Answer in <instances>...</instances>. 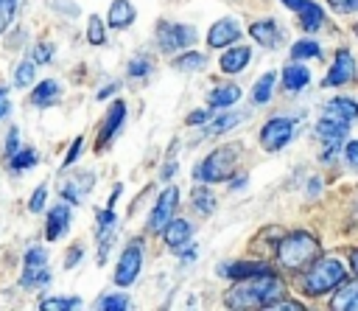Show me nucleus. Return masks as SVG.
<instances>
[{
  "mask_svg": "<svg viewBox=\"0 0 358 311\" xmlns=\"http://www.w3.org/2000/svg\"><path fill=\"white\" fill-rule=\"evenodd\" d=\"M282 280L274 272H263L246 280H235V286L224 294V305L229 308H271L282 300Z\"/></svg>",
  "mask_w": 358,
  "mask_h": 311,
  "instance_id": "obj_1",
  "label": "nucleus"
},
{
  "mask_svg": "<svg viewBox=\"0 0 358 311\" xmlns=\"http://www.w3.org/2000/svg\"><path fill=\"white\" fill-rule=\"evenodd\" d=\"M344 277H347V269H344L341 261H336V258H316V261L302 272L299 286H302L305 294L319 297V294H327V291L338 289V286L344 283Z\"/></svg>",
  "mask_w": 358,
  "mask_h": 311,
  "instance_id": "obj_2",
  "label": "nucleus"
},
{
  "mask_svg": "<svg viewBox=\"0 0 358 311\" xmlns=\"http://www.w3.org/2000/svg\"><path fill=\"white\" fill-rule=\"evenodd\" d=\"M319 258V238L305 233V230H296V233H288L280 238L277 244V263L285 266V269H302L308 263H313Z\"/></svg>",
  "mask_w": 358,
  "mask_h": 311,
  "instance_id": "obj_3",
  "label": "nucleus"
},
{
  "mask_svg": "<svg viewBox=\"0 0 358 311\" xmlns=\"http://www.w3.org/2000/svg\"><path fill=\"white\" fill-rule=\"evenodd\" d=\"M235 165H238V148H235V146H221V148H213V151L193 168V179H196V182H207V185L227 182V179H232Z\"/></svg>",
  "mask_w": 358,
  "mask_h": 311,
  "instance_id": "obj_4",
  "label": "nucleus"
},
{
  "mask_svg": "<svg viewBox=\"0 0 358 311\" xmlns=\"http://www.w3.org/2000/svg\"><path fill=\"white\" fill-rule=\"evenodd\" d=\"M143 255H145V249H143V241H140V238H134V241H129V244L123 247V252H120V258H117V266H115V275H112L115 286L126 289V286H131V283L140 277Z\"/></svg>",
  "mask_w": 358,
  "mask_h": 311,
  "instance_id": "obj_5",
  "label": "nucleus"
},
{
  "mask_svg": "<svg viewBox=\"0 0 358 311\" xmlns=\"http://www.w3.org/2000/svg\"><path fill=\"white\" fill-rule=\"evenodd\" d=\"M196 28L193 25H185V22H168L162 20L157 25V45L162 53H176V50H185L196 42Z\"/></svg>",
  "mask_w": 358,
  "mask_h": 311,
  "instance_id": "obj_6",
  "label": "nucleus"
},
{
  "mask_svg": "<svg viewBox=\"0 0 358 311\" xmlns=\"http://www.w3.org/2000/svg\"><path fill=\"white\" fill-rule=\"evenodd\" d=\"M179 207V188L176 185H168L159 196H157V202H154V207H151V213H148V230L151 233H162L165 227H168V221L173 219V210Z\"/></svg>",
  "mask_w": 358,
  "mask_h": 311,
  "instance_id": "obj_7",
  "label": "nucleus"
},
{
  "mask_svg": "<svg viewBox=\"0 0 358 311\" xmlns=\"http://www.w3.org/2000/svg\"><path fill=\"white\" fill-rule=\"evenodd\" d=\"M291 137H294V120L291 118H280V115L277 118H268L263 123V129H260V146L266 151L285 148L291 143Z\"/></svg>",
  "mask_w": 358,
  "mask_h": 311,
  "instance_id": "obj_8",
  "label": "nucleus"
},
{
  "mask_svg": "<svg viewBox=\"0 0 358 311\" xmlns=\"http://www.w3.org/2000/svg\"><path fill=\"white\" fill-rule=\"evenodd\" d=\"M355 78V59L350 50H336V59L327 70V76L322 78V87H341L347 81Z\"/></svg>",
  "mask_w": 358,
  "mask_h": 311,
  "instance_id": "obj_9",
  "label": "nucleus"
},
{
  "mask_svg": "<svg viewBox=\"0 0 358 311\" xmlns=\"http://www.w3.org/2000/svg\"><path fill=\"white\" fill-rule=\"evenodd\" d=\"M123 120H126V101L117 98V101H112V106H109V112H106V118L101 123V132H98V140H95V151H103L109 146V140L120 132Z\"/></svg>",
  "mask_w": 358,
  "mask_h": 311,
  "instance_id": "obj_10",
  "label": "nucleus"
},
{
  "mask_svg": "<svg viewBox=\"0 0 358 311\" xmlns=\"http://www.w3.org/2000/svg\"><path fill=\"white\" fill-rule=\"evenodd\" d=\"M73 205L67 202H59V205H53L50 210H48V216H45V238L48 241H59L67 230H70V221H73V210H70Z\"/></svg>",
  "mask_w": 358,
  "mask_h": 311,
  "instance_id": "obj_11",
  "label": "nucleus"
},
{
  "mask_svg": "<svg viewBox=\"0 0 358 311\" xmlns=\"http://www.w3.org/2000/svg\"><path fill=\"white\" fill-rule=\"evenodd\" d=\"M241 25H238V20H232V17H224V20H218V22H213L210 25V31H207V45L210 48H229V45H235L238 39H241Z\"/></svg>",
  "mask_w": 358,
  "mask_h": 311,
  "instance_id": "obj_12",
  "label": "nucleus"
},
{
  "mask_svg": "<svg viewBox=\"0 0 358 311\" xmlns=\"http://www.w3.org/2000/svg\"><path fill=\"white\" fill-rule=\"evenodd\" d=\"M115 224H117V219H115V207H103V210H98V263L103 266L106 263V258H109V247H112V241H115Z\"/></svg>",
  "mask_w": 358,
  "mask_h": 311,
  "instance_id": "obj_13",
  "label": "nucleus"
},
{
  "mask_svg": "<svg viewBox=\"0 0 358 311\" xmlns=\"http://www.w3.org/2000/svg\"><path fill=\"white\" fill-rule=\"evenodd\" d=\"M263 272H271V266L263 263V261H232V263L218 266V275L227 277V280H246V277H255V275H263Z\"/></svg>",
  "mask_w": 358,
  "mask_h": 311,
  "instance_id": "obj_14",
  "label": "nucleus"
},
{
  "mask_svg": "<svg viewBox=\"0 0 358 311\" xmlns=\"http://www.w3.org/2000/svg\"><path fill=\"white\" fill-rule=\"evenodd\" d=\"M316 137L322 143H341L350 134V120L336 118V115H324L322 120H316Z\"/></svg>",
  "mask_w": 358,
  "mask_h": 311,
  "instance_id": "obj_15",
  "label": "nucleus"
},
{
  "mask_svg": "<svg viewBox=\"0 0 358 311\" xmlns=\"http://www.w3.org/2000/svg\"><path fill=\"white\" fill-rule=\"evenodd\" d=\"M291 11L299 14V22H302V31H319V25L324 22V11L313 3V0H282Z\"/></svg>",
  "mask_w": 358,
  "mask_h": 311,
  "instance_id": "obj_16",
  "label": "nucleus"
},
{
  "mask_svg": "<svg viewBox=\"0 0 358 311\" xmlns=\"http://www.w3.org/2000/svg\"><path fill=\"white\" fill-rule=\"evenodd\" d=\"M137 20V8L131 6V0H112L109 11H106V25L112 31H123Z\"/></svg>",
  "mask_w": 358,
  "mask_h": 311,
  "instance_id": "obj_17",
  "label": "nucleus"
},
{
  "mask_svg": "<svg viewBox=\"0 0 358 311\" xmlns=\"http://www.w3.org/2000/svg\"><path fill=\"white\" fill-rule=\"evenodd\" d=\"M249 62H252V48H246V45H229V48H224V53H221V59H218L221 70L229 73V76L241 73Z\"/></svg>",
  "mask_w": 358,
  "mask_h": 311,
  "instance_id": "obj_18",
  "label": "nucleus"
},
{
  "mask_svg": "<svg viewBox=\"0 0 358 311\" xmlns=\"http://www.w3.org/2000/svg\"><path fill=\"white\" fill-rule=\"evenodd\" d=\"M193 238V224L187 221V219H171L168 221V227L162 230V241L171 247V249H182L187 241Z\"/></svg>",
  "mask_w": 358,
  "mask_h": 311,
  "instance_id": "obj_19",
  "label": "nucleus"
},
{
  "mask_svg": "<svg viewBox=\"0 0 358 311\" xmlns=\"http://www.w3.org/2000/svg\"><path fill=\"white\" fill-rule=\"evenodd\" d=\"M249 36L263 48H277L280 39H282V31L274 20H257V22L249 25Z\"/></svg>",
  "mask_w": 358,
  "mask_h": 311,
  "instance_id": "obj_20",
  "label": "nucleus"
},
{
  "mask_svg": "<svg viewBox=\"0 0 358 311\" xmlns=\"http://www.w3.org/2000/svg\"><path fill=\"white\" fill-rule=\"evenodd\" d=\"M59 92H62V84L56 81V78H45V81H39L34 90H31V104L34 106H50V104H56V98H59Z\"/></svg>",
  "mask_w": 358,
  "mask_h": 311,
  "instance_id": "obj_21",
  "label": "nucleus"
},
{
  "mask_svg": "<svg viewBox=\"0 0 358 311\" xmlns=\"http://www.w3.org/2000/svg\"><path fill=\"white\" fill-rule=\"evenodd\" d=\"M241 98V87L238 84H221V87H213L210 95H207V104L213 109H229L232 104H238Z\"/></svg>",
  "mask_w": 358,
  "mask_h": 311,
  "instance_id": "obj_22",
  "label": "nucleus"
},
{
  "mask_svg": "<svg viewBox=\"0 0 358 311\" xmlns=\"http://www.w3.org/2000/svg\"><path fill=\"white\" fill-rule=\"evenodd\" d=\"M330 308H336V311H358V280L341 283L336 297L330 300Z\"/></svg>",
  "mask_w": 358,
  "mask_h": 311,
  "instance_id": "obj_23",
  "label": "nucleus"
},
{
  "mask_svg": "<svg viewBox=\"0 0 358 311\" xmlns=\"http://www.w3.org/2000/svg\"><path fill=\"white\" fill-rule=\"evenodd\" d=\"M308 81H310V70H308L305 64H299V62H294V64H288V67L282 70V87L291 90V92L308 87Z\"/></svg>",
  "mask_w": 358,
  "mask_h": 311,
  "instance_id": "obj_24",
  "label": "nucleus"
},
{
  "mask_svg": "<svg viewBox=\"0 0 358 311\" xmlns=\"http://www.w3.org/2000/svg\"><path fill=\"white\" fill-rule=\"evenodd\" d=\"M50 283V269L48 266H25L22 275H20V286L34 291V289H42Z\"/></svg>",
  "mask_w": 358,
  "mask_h": 311,
  "instance_id": "obj_25",
  "label": "nucleus"
},
{
  "mask_svg": "<svg viewBox=\"0 0 358 311\" xmlns=\"http://www.w3.org/2000/svg\"><path fill=\"white\" fill-rule=\"evenodd\" d=\"M190 202H193V210H196L199 216H210V213L215 210V193L207 188V182H201L199 188H193Z\"/></svg>",
  "mask_w": 358,
  "mask_h": 311,
  "instance_id": "obj_26",
  "label": "nucleus"
},
{
  "mask_svg": "<svg viewBox=\"0 0 358 311\" xmlns=\"http://www.w3.org/2000/svg\"><path fill=\"white\" fill-rule=\"evenodd\" d=\"M274 84H277V73L274 70H268V73H263L257 81H255V87H252V104H268V98H271V92H274Z\"/></svg>",
  "mask_w": 358,
  "mask_h": 311,
  "instance_id": "obj_27",
  "label": "nucleus"
},
{
  "mask_svg": "<svg viewBox=\"0 0 358 311\" xmlns=\"http://www.w3.org/2000/svg\"><path fill=\"white\" fill-rule=\"evenodd\" d=\"M324 115H336V118H344V120H352L358 118V104L352 98H330L324 104Z\"/></svg>",
  "mask_w": 358,
  "mask_h": 311,
  "instance_id": "obj_28",
  "label": "nucleus"
},
{
  "mask_svg": "<svg viewBox=\"0 0 358 311\" xmlns=\"http://www.w3.org/2000/svg\"><path fill=\"white\" fill-rule=\"evenodd\" d=\"M243 120V115L241 112H227V109H221V115H215V118H210V123H207V134H224V132H229V129H235L238 123Z\"/></svg>",
  "mask_w": 358,
  "mask_h": 311,
  "instance_id": "obj_29",
  "label": "nucleus"
},
{
  "mask_svg": "<svg viewBox=\"0 0 358 311\" xmlns=\"http://www.w3.org/2000/svg\"><path fill=\"white\" fill-rule=\"evenodd\" d=\"M207 64V56L199 53V50H187V53H179L176 59H171V67L173 70H182V73H196Z\"/></svg>",
  "mask_w": 358,
  "mask_h": 311,
  "instance_id": "obj_30",
  "label": "nucleus"
},
{
  "mask_svg": "<svg viewBox=\"0 0 358 311\" xmlns=\"http://www.w3.org/2000/svg\"><path fill=\"white\" fill-rule=\"evenodd\" d=\"M34 81H36V62L34 59H22L14 67V87L17 90H28Z\"/></svg>",
  "mask_w": 358,
  "mask_h": 311,
  "instance_id": "obj_31",
  "label": "nucleus"
},
{
  "mask_svg": "<svg viewBox=\"0 0 358 311\" xmlns=\"http://www.w3.org/2000/svg\"><path fill=\"white\" fill-rule=\"evenodd\" d=\"M36 163H39V154H36V148H31V146H25V148H20L14 157H8L11 174H22V171L34 168Z\"/></svg>",
  "mask_w": 358,
  "mask_h": 311,
  "instance_id": "obj_32",
  "label": "nucleus"
},
{
  "mask_svg": "<svg viewBox=\"0 0 358 311\" xmlns=\"http://www.w3.org/2000/svg\"><path fill=\"white\" fill-rule=\"evenodd\" d=\"M39 308L42 311H73V308H81V300L78 297H62V294H56V297H45L39 303Z\"/></svg>",
  "mask_w": 358,
  "mask_h": 311,
  "instance_id": "obj_33",
  "label": "nucleus"
},
{
  "mask_svg": "<svg viewBox=\"0 0 358 311\" xmlns=\"http://www.w3.org/2000/svg\"><path fill=\"white\" fill-rule=\"evenodd\" d=\"M319 53H322V48H319L316 39H299V42L291 45V59H296V62H302V59H316Z\"/></svg>",
  "mask_w": 358,
  "mask_h": 311,
  "instance_id": "obj_34",
  "label": "nucleus"
},
{
  "mask_svg": "<svg viewBox=\"0 0 358 311\" xmlns=\"http://www.w3.org/2000/svg\"><path fill=\"white\" fill-rule=\"evenodd\" d=\"M106 22L98 17V14H90V20H87V42L90 45H103L106 42Z\"/></svg>",
  "mask_w": 358,
  "mask_h": 311,
  "instance_id": "obj_35",
  "label": "nucleus"
},
{
  "mask_svg": "<svg viewBox=\"0 0 358 311\" xmlns=\"http://www.w3.org/2000/svg\"><path fill=\"white\" fill-rule=\"evenodd\" d=\"M131 303H129V294H123V291H115V294H103L101 300H98V308H103V311H126Z\"/></svg>",
  "mask_w": 358,
  "mask_h": 311,
  "instance_id": "obj_36",
  "label": "nucleus"
},
{
  "mask_svg": "<svg viewBox=\"0 0 358 311\" xmlns=\"http://www.w3.org/2000/svg\"><path fill=\"white\" fill-rule=\"evenodd\" d=\"M151 70H154V64L145 56H137L129 62V78H145V76H151Z\"/></svg>",
  "mask_w": 358,
  "mask_h": 311,
  "instance_id": "obj_37",
  "label": "nucleus"
},
{
  "mask_svg": "<svg viewBox=\"0 0 358 311\" xmlns=\"http://www.w3.org/2000/svg\"><path fill=\"white\" fill-rule=\"evenodd\" d=\"M45 202H48V185L42 182V185L34 188V193H31V199H28V210H31V213H42V210H45Z\"/></svg>",
  "mask_w": 358,
  "mask_h": 311,
  "instance_id": "obj_38",
  "label": "nucleus"
},
{
  "mask_svg": "<svg viewBox=\"0 0 358 311\" xmlns=\"http://www.w3.org/2000/svg\"><path fill=\"white\" fill-rule=\"evenodd\" d=\"M22 261H25V266H48V252H45V247H28L25 249V255H22Z\"/></svg>",
  "mask_w": 358,
  "mask_h": 311,
  "instance_id": "obj_39",
  "label": "nucleus"
},
{
  "mask_svg": "<svg viewBox=\"0 0 358 311\" xmlns=\"http://www.w3.org/2000/svg\"><path fill=\"white\" fill-rule=\"evenodd\" d=\"M17 6H20V0H0V34L11 25V20L17 14Z\"/></svg>",
  "mask_w": 358,
  "mask_h": 311,
  "instance_id": "obj_40",
  "label": "nucleus"
},
{
  "mask_svg": "<svg viewBox=\"0 0 358 311\" xmlns=\"http://www.w3.org/2000/svg\"><path fill=\"white\" fill-rule=\"evenodd\" d=\"M31 59H34L36 64H48V62H53V45H50V42H36Z\"/></svg>",
  "mask_w": 358,
  "mask_h": 311,
  "instance_id": "obj_41",
  "label": "nucleus"
},
{
  "mask_svg": "<svg viewBox=\"0 0 358 311\" xmlns=\"http://www.w3.org/2000/svg\"><path fill=\"white\" fill-rule=\"evenodd\" d=\"M20 148H22V143H20V129L11 126L8 134H6V146H3V151H6V157H14Z\"/></svg>",
  "mask_w": 358,
  "mask_h": 311,
  "instance_id": "obj_42",
  "label": "nucleus"
},
{
  "mask_svg": "<svg viewBox=\"0 0 358 311\" xmlns=\"http://www.w3.org/2000/svg\"><path fill=\"white\" fill-rule=\"evenodd\" d=\"M327 6H330L333 11H338V14H352V11H358V0H327Z\"/></svg>",
  "mask_w": 358,
  "mask_h": 311,
  "instance_id": "obj_43",
  "label": "nucleus"
},
{
  "mask_svg": "<svg viewBox=\"0 0 358 311\" xmlns=\"http://www.w3.org/2000/svg\"><path fill=\"white\" fill-rule=\"evenodd\" d=\"M81 148H84V137L78 134V137H76V140L70 143V151L64 154V168H67V165H73V163L78 160V154H81Z\"/></svg>",
  "mask_w": 358,
  "mask_h": 311,
  "instance_id": "obj_44",
  "label": "nucleus"
},
{
  "mask_svg": "<svg viewBox=\"0 0 358 311\" xmlns=\"http://www.w3.org/2000/svg\"><path fill=\"white\" fill-rule=\"evenodd\" d=\"M81 255H84V247H81V244H73V247L67 249V258H64V269H73V266L81 261Z\"/></svg>",
  "mask_w": 358,
  "mask_h": 311,
  "instance_id": "obj_45",
  "label": "nucleus"
},
{
  "mask_svg": "<svg viewBox=\"0 0 358 311\" xmlns=\"http://www.w3.org/2000/svg\"><path fill=\"white\" fill-rule=\"evenodd\" d=\"M207 120H210V112H207V109H196V112L187 115L185 123H187V126H201V123H207Z\"/></svg>",
  "mask_w": 358,
  "mask_h": 311,
  "instance_id": "obj_46",
  "label": "nucleus"
},
{
  "mask_svg": "<svg viewBox=\"0 0 358 311\" xmlns=\"http://www.w3.org/2000/svg\"><path fill=\"white\" fill-rule=\"evenodd\" d=\"M344 160H347L352 168H358V140H352V143L344 146Z\"/></svg>",
  "mask_w": 358,
  "mask_h": 311,
  "instance_id": "obj_47",
  "label": "nucleus"
},
{
  "mask_svg": "<svg viewBox=\"0 0 358 311\" xmlns=\"http://www.w3.org/2000/svg\"><path fill=\"white\" fill-rule=\"evenodd\" d=\"M173 171H176V160H173V148H171V154H168V160H165V168L159 171V179H171Z\"/></svg>",
  "mask_w": 358,
  "mask_h": 311,
  "instance_id": "obj_48",
  "label": "nucleus"
},
{
  "mask_svg": "<svg viewBox=\"0 0 358 311\" xmlns=\"http://www.w3.org/2000/svg\"><path fill=\"white\" fill-rule=\"evenodd\" d=\"M11 112V101H8V87H0V120Z\"/></svg>",
  "mask_w": 358,
  "mask_h": 311,
  "instance_id": "obj_49",
  "label": "nucleus"
},
{
  "mask_svg": "<svg viewBox=\"0 0 358 311\" xmlns=\"http://www.w3.org/2000/svg\"><path fill=\"white\" fill-rule=\"evenodd\" d=\"M280 308H282V311H299V308H302V303H288V300H277V303L271 305V311H280Z\"/></svg>",
  "mask_w": 358,
  "mask_h": 311,
  "instance_id": "obj_50",
  "label": "nucleus"
},
{
  "mask_svg": "<svg viewBox=\"0 0 358 311\" xmlns=\"http://www.w3.org/2000/svg\"><path fill=\"white\" fill-rule=\"evenodd\" d=\"M115 92H117V84H106V87L98 90V101H106V98L115 95Z\"/></svg>",
  "mask_w": 358,
  "mask_h": 311,
  "instance_id": "obj_51",
  "label": "nucleus"
},
{
  "mask_svg": "<svg viewBox=\"0 0 358 311\" xmlns=\"http://www.w3.org/2000/svg\"><path fill=\"white\" fill-rule=\"evenodd\" d=\"M350 269L358 275V249H352V252H350Z\"/></svg>",
  "mask_w": 358,
  "mask_h": 311,
  "instance_id": "obj_52",
  "label": "nucleus"
},
{
  "mask_svg": "<svg viewBox=\"0 0 358 311\" xmlns=\"http://www.w3.org/2000/svg\"><path fill=\"white\" fill-rule=\"evenodd\" d=\"M182 258H185V261H193V258H196V249H193V247L182 249Z\"/></svg>",
  "mask_w": 358,
  "mask_h": 311,
  "instance_id": "obj_53",
  "label": "nucleus"
},
{
  "mask_svg": "<svg viewBox=\"0 0 358 311\" xmlns=\"http://www.w3.org/2000/svg\"><path fill=\"white\" fill-rule=\"evenodd\" d=\"M241 185H246V177H238V179H232V191H238Z\"/></svg>",
  "mask_w": 358,
  "mask_h": 311,
  "instance_id": "obj_54",
  "label": "nucleus"
},
{
  "mask_svg": "<svg viewBox=\"0 0 358 311\" xmlns=\"http://www.w3.org/2000/svg\"><path fill=\"white\" fill-rule=\"evenodd\" d=\"M355 34H358V25H355Z\"/></svg>",
  "mask_w": 358,
  "mask_h": 311,
  "instance_id": "obj_55",
  "label": "nucleus"
}]
</instances>
